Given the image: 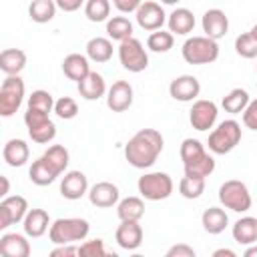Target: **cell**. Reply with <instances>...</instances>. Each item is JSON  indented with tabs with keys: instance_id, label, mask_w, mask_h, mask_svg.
Segmentation results:
<instances>
[{
	"instance_id": "4fadbf2b",
	"label": "cell",
	"mask_w": 257,
	"mask_h": 257,
	"mask_svg": "<svg viewBox=\"0 0 257 257\" xmlns=\"http://www.w3.org/2000/svg\"><path fill=\"white\" fill-rule=\"evenodd\" d=\"M199 92H201V82L193 74H181L173 78L169 84V94L179 102H193L197 100Z\"/></svg>"
},
{
	"instance_id": "816d5d0a",
	"label": "cell",
	"mask_w": 257,
	"mask_h": 257,
	"mask_svg": "<svg viewBox=\"0 0 257 257\" xmlns=\"http://www.w3.org/2000/svg\"><path fill=\"white\" fill-rule=\"evenodd\" d=\"M245 257H257V245L253 243V245H247V249H245V253H243Z\"/></svg>"
},
{
	"instance_id": "4316f807",
	"label": "cell",
	"mask_w": 257,
	"mask_h": 257,
	"mask_svg": "<svg viewBox=\"0 0 257 257\" xmlns=\"http://www.w3.org/2000/svg\"><path fill=\"white\" fill-rule=\"evenodd\" d=\"M58 177H60V175L46 163L44 157H38L36 161H32V165H30V169H28V179H30L34 185H38V187H46V185L54 183Z\"/></svg>"
},
{
	"instance_id": "f6af8a7d",
	"label": "cell",
	"mask_w": 257,
	"mask_h": 257,
	"mask_svg": "<svg viewBox=\"0 0 257 257\" xmlns=\"http://www.w3.org/2000/svg\"><path fill=\"white\" fill-rule=\"evenodd\" d=\"M165 255H167V257H195L197 253H195V249H193L191 245H187V243H179V245L169 247Z\"/></svg>"
},
{
	"instance_id": "d6a6232c",
	"label": "cell",
	"mask_w": 257,
	"mask_h": 257,
	"mask_svg": "<svg viewBox=\"0 0 257 257\" xmlns=\"http://www.w3.org/2000/svg\"><path fill=\"white\" fill-rule=\"evenodd\" d=\"M106 34L110 40L122 42L133 36V22L126 16H112L106 20Z\"/></svg>"
},
{
	"instance_id": "c3c4849f",
	"label": "cell",
	"mask_w": 257,
	"mask_h": 257,
	"mask_svg": "<svg viewBox=\"0 0 257 257\" xmlns=\"http://www.w3.org/2000/svg\"><path fill=\"white\" fill-rule=\"evenodd\" d=\"M56 2V6L60 8V10H64V12H76L86 0H54Z\"/></svg>"
},
{
	"instance_id": "7a4b0ae2",
	"label": "cell",
	"mask_w": 257,
	"mask_h": 257,
	"mask_svg": "<svg viewBox=\"0 0 257 257\" xmlns=\"http://www.w3.org/2000/svg\"><path fill=\"white\" fill-rule=\"evenodd\" d=\"M88 233H90V225L86 219H80V217H60V219L52 221V225L48 229L50 243H54V245L84 241L88 237Z\"/></svg>"
},
{
	"instance_id": "5b68a950",
	"label": "cell",
	"mask_w": 257,
	"mask_h": 257,
	"mask_svg": "<svg viewBox=\"0 0 257 257\" xmlns=\"http://www.w3.org/2000/svg\"><path fill=\"white\" fill-rule=\"evenodd\" d=\"M137 189H139L141 197L147 201H163L173 195L175 183L167 173L153 171V173H145L143 177H139Z\"/></svg>"
},
{
	"instance_id": "3957f363",
	"label": "cell",
	"mask_w": 257,
	"mask_h": 257,
	"mask_svg": "<svg viewBox=\"0 0 257 257\" xmlns=\"http://www.w3.org/2000/svg\"><path fill=\"white\" fill-rule=\"evenodd\" d=\"M187 64H211L219 58V44L209 36H191L181 46Z\"/></svg>"
},
{
	"instance_id": "f546056e",
	"label": "cell",
	"mask_w": 257,
	"mask_h": 257,
	"mask_svg": "<svg viewBox=\"0 0 257 257\" xmlns=\"http://www.w3.org/2000/svg\"><path fill=\"white\" fill-rule=\"evenodd\" d=\"M116 215L120 221H141L145 217V201L141 197H124L116 203Z\"/></svg>"
},
{
	"instance_id": "d6986e66",
	"label": "cell",
	"mask_w": 257,
	"mask_h": 257,
	"mask_svg": "<svg viewBox=\"0 0 257 257\" xmlns=\"http://www.w3.org/2000/svg\"><path fill=\"white\" fill-rule=\"evenodd\" d=\"M76 88H78V94L84 98V100H98L106 94V82L102 78V74L90 70L80 82H76Z\"/></svg>"
},
{
	"instance_id": "d4e9b609",
	"label": "cell",
	"mask_w": 257,
	"mask_h": 257,
	"mask_svg": "<svg viewBox=\"0 0 257 257\" xmlns=\"http://www.w3.org/2000/svg\"><path fill=\"white\" fill-rule=\"evenodd\" d=\"M201 225L209 235H219L229 225V215L221 207H209L201 215Z\"/></svg>"
},
{
	"instance_id": "f35d334b",
	"label": "cell",
	"mask_w": 257,
	"mask_h": 257,
	"mask_svg": "<svg viewBox=\"0 0 257 257\" xmlns=\"http://www.w3.org/2000/svg\"><path fill=\"white\" fill-rule=\"evenodd\" d=\"M235 52L241 58H257V38L251 32H243L235 38Z\"/></svg>"
},
{
	"instance_id": "e0dca14e",
	"label": "cell",
	"mask_w": 257,
	"mask_h": 257,
	"mask_svg": "<svg viewBox=\"0 0 257 257\" xmlns=\"http://www.w3.org/2000/svg\"><path fill=\"white\" fill-rule=\"evenodd\" d=\"M201 26L205 36L219 40L229 32V16L221 8H209L201 18Z\"/></svg>"
},
{
	"instance_id": "4dcf8cb0",
	"label": "cell",
	"mask_w": 257,
	"mask_h": 257,
	"mask_svg": "<svg viewBox=\"0 0 257 257\" xmlns=\"http://www.w3.org/2000/svg\"><path fill=\"white\" fill-rule=\"evenodd\" d=\"M56 2L54 0H32L28 6V16L36 24H46L56 16Z\"/></svg>"
},
{
	"instance_id": "f1b7e54d",
	"label": "cell",
	"mask_w": 257,
	"mask_h": 257,
	"mask_svg": "<svg viewBox=\"0 0 257 257\" xmlns=\"http://www.w3.org/2000/svg\"><path fill=\"white\" fill-rule=\"evenodd\" d=\"M233 239L239 245H253L257 243V219L255 217H241L233 225Z\"/></svg>"
},
{
	"instance_id": "836d02e7",
	"label": "cell",
	"mask_w": 257,
	"mask_h": 257,
	"mask_svg": "<svg viewBox=\"0 0 257 257\" xmlns=\"http://www.w3.org/2000/svg\"><path fill=\"white\" fill-rule=\"evenodd\" d=\"M179 155H181V161H183V167H189L197 161H201L207 151H205V145L199 141V139H185L181 143V149H179Z\"/></svg>"
},
{
	"instance_id": "bcb514c9",
	"label": "cell",
	"mask_w": 257,
	"mask_h": 257,
	"mask_svg": "<svg viewBox=\"0 0 257 257\" xmlns=\"http://www.w3.org/2000/svg\"><path fill=\"white\" fill-rule=\"evenodd\" d=\"M145 0H112L114 8L122 14H128V12H137V8L143 4Z\"/></svg>"
},
{
	"instance_id": "e575fe53",
	"label": "cell",
	"mask_w": 257,
	"mask_h": 257,
	"mask_svg": "<svg viewBox=\"0 0 257 257\" xmlns=\"http://www.w3.org/2000/svg\"><path fill=\"white\" fill-rule=\"evenodd\" d=\"M42 157L46 159V163H48L58 175H62V173L66 171L68 163H70V153H68V149H66L64 145H52V147H48V149L42 153Z\"/></svg>"
},
{
	"instance_id": "1f68e13d",
	"label": "cell",
	"mask_w": 257,
	"mask_h": 257,
	"mask_svg": "<svg viewBox=\"0 0 257 257\" xmlns=\"http://www.w3.org/2000/svg\"><path fill=\"white\" fill-rule=\"evenodd\" d=\"M249 100H251V96H249V92H247L245 88H231V90L223 96L221 106H223L225 112H229V114H241V112L247 108Z\"/></svg>"
},
{
	"instance_id": "f907efd6",
	"label": "cell",
	"mask_w": 257,
	"mask_h": 257,
	"mask_svg": "<svg viewBox=\"0 0 257 257\" xmlns=\"http://www.w3.org/2000/svg\"><path fill=\"white\" fill-rule=\"evenodd\" d=\"M0 181H2V197H8V191H10V183H8V177H0Z\"/></svg>"
},
{
	"instance_id": "484cf974",
	"label": "cell",
	"mask_w": 257,
	"mask_h": 257,
	"mask_svg": "<svg viewBox=\"0 0 257 257\" xmlns=\"http://www.w3.org/2000/svg\"><path fill=\"white\" fill-rule=\"evenodd\" d=\"M26 66V52L20 48H4L0 52V70L10 76V74H20Z\"/></svg>"
},
{
	"instance_id": "ba28073f",
	"label": "cell",
	"mask_w": 257,
	"mask_h": 257,
	"mask_svg": "<svg viewBox=\"0 0 257 257\" xmlns=\"http://www.w3.org/2000/svg\"><path fill=\"white\" fill-rule=\"evenodd\" d=\"M24 124L28 128V135L34 143L38 145H46L50 141H54L56 137V124L50 120L48 112L36 110V108H28L24 112Z\"/></svg>"
},
{
	"instance_id": "681fc988",
	"label": "cell",
	"mask_w": 257,
	"mask_h": 257,
	"mask_svg": "<svg viewBox=\"0 0 257 257\" xmlns=\"http://www.w3.org/2000/svg\"><path fill=\"white\" fill-rule=\"evenodd\" d=\"M213 257H237V253L233 251V249H217V251H213Z\"/></svg>"
},
{
	"instance_id": "8fae6325",
	"label": "cell",
	"mask_w": 257,
	"mask_h": 257,
	"mask_svg": "<svg viewBox=\"0 0 257 257\" xmlns=\"http://www.w3.org/2000/svg\"><path fill=\"white\" fill-rule=\"evenodd\" d=\"M217 114H219V108L213 100H207V98H199L193 102L191 110H189V122L195 131H209L215 126L217 122Z\"/></svg>"
},
{
	"instance_id": "44dd1931",
	"label": "cell",
	"mask_w": 257,
	"mask_h": 257,
	"mask_svg": "<svg viewBox=\"0 0 257 257\" xmlns=\"http://www.w3.org/2000/svg\"><path fill=\"white\" fill-rule=\"evenodd\" d=\"M50 217H48V213L44 211V209H30L28 213H26V217H24V221H22V229H24V233L28 235V237H32V239H38V237H42L48 229H50Z\"/></svg>"
},
{
	"instance_id": "9a60e30c",
	"label": "cell",
	"mask_w": 257,
	"mask_h": 257,
	"mask_svg": "<svg viewBox=\"0 0 257 257\" xmlns=\"http://www.w3.org/2000/svg\"><path fill=\"white\" fill-rule=\"evenodd\" d=\"M60 195L68 201H78L88 195V179L82 171H68L60 181Z\"/></svg>"
},
{
	"instance_id": "7c38bea8",
	"label": "cell",
	"mask_w": 257,
	"mask_h": 257,
	"mask_svg": "<svg viewBox=\"0 0 257 257\" xmlns=\"http://www.w3.org/2000/svg\"><path fill=\"white\" fill-rule=\"evenodd\" d=\"M167 16L163 6L159 2H153V0H145L137 12H135V18H137V24L147 30V32H155V30H161L163 24H167Z\"/></svg>"
},
{
	"instance_id": "ffe728a7",
	"label": "cell",
	"mask_w": 257,
	"mask_h": 257,
	"mask_svg": "<svg viewBox=\"0 0 257 257\" xmlns=\"http://www.w3.org/2000/svg\"><path fill=\"white\" fill-rule=\"evenodd\" d=\"M28 235L20 233H4L0 237V253L4 257H28L30 255V243L26 239Z\"/></svg>"
},
{
	"instance_id": "603a6c76",
	"label": "cell",
	"mask_w": 257,
	"mask_h": 257,
	"mask_svg": "<svg viewBox=\"0 0 257 257\" xmlns=\"http://www.w3.org/2000/svg\"><path fill=\"white\" fill-rule=\"evenodd\" d=\"M167 26L177 36H187L195 28V14L189 8H175L167 16Z\"/></svg>"
},
{
	"instance_id": "b9f144b4",
	"label": "cell",
	"mask_w": 257,
	"mask_h": 257,
	"mask_svg": "<svg viewBox=\"0 0 257 257\" xmlns=\"http://www.w3.org/2000/svg\"><path fill=\"white\" fill-rule=\"evenodd\" d=\"M54 112H56L58 118L70 120V118H74V116L78 114V104H76V100L70 98V96H60V98L54 102Z\"/></svg>"
},
{
	"instance_id": "d590c367",
	"label": "cell",
	"mask_w": 257,
	"mask_h": 257,
	"mask_svg": "<svg viewBox=\"0 0 257 257\" xmlns=\"http://www.w3.org/2000/svg\"><path fill=\"white\" fill-rule=\"evenodd\" d=\"M175 44V34L171 30H155L147 38V48L153 52H169Z\"/></svg>"
},
{
	"instance_id": "ac0fdd59",
	"label": "cell",
	"mask_w": 257,
	"mask_h": 257,
	"mask_svg": "<svg viewBox=\"0 0 257 257\" xmlns=\"http://www.w3.org/2000/svg\"><path fill=\"white\" fill-rule=\"evenodd\" d=\"M143 227L139 221H120V225L114 231V239L118 243V247L126 249V251H135L141 247L143 243Z\"/></svg>"
},
{
	"instance_id": "52a82bcc",
	"label": "cell",
	"mask_w": 257,
	"mask_h": 257,
	"mask_svg": "<svg viewBox=\"0 0 257 257\" xmlns=\"http://www.w3.org/2000/svg\"><path fill=\"white\" fill-rule=\"evenodd\" d=\"M24 92H26V86H24V80L20 78V74L6 76L0 86V116H4V118L12 116L22 106Z\"/></svg>"
},
{
	"instance_id": "277c9868",
	"label": "cell",
	"mask_w": 257,
	"mask_h": 257,
	"mask_svg": "<svg viewBox=\"0 0 257 257\" xmlns=\"http://www.w3.org/2000/svg\"><path fill=\"white\" fill-rule=\"evenodd\" d=\"M241 124L235 118H227L219 122L211 133H209V151L215 155H227L231 153L239 143H241Z\"/></svg>"
},
{
	"instance_id": "ee69618b",
	"label": "cell",
	"mask_w": 257,
	"mask_h": 257,
	"mask_svg": "<svg viewBox=\"0 0 257 257\" xmlns=\"http://www.w3.org/2000/svg\"><path fill=\"white\" fill-rule=\"evenodd\" d=\"M241 118H243V124L251 131H257V98L249 100L247 108L241 112Z\"/></svg>"
},
{
	"instance_id": "9c48e42d",
	"label": "cell",
	"mask_w": 257,
	"mask_h": 257,
	"mask_svg": "<svg viewBox=\"0 0 257 257\" xmlns=\"http://www.w3.org/2000/svg\"><path fill=\"white\" fill-rule=\"evenodd\" d=\"M118 60H120L122 68L128 72H143L149 66V54H147L143 42L137 40L135 36H131L118 44Z\"/></svg>"
},
{
	"instance_id": "db71d44e",
	"label": "cell",
	"mask_w": 257,
	"mask_h": 257,
	"mask_svg": "<svg viewBox=\"0 0 257 257\" xmlns=\"http://www.w3.org/2000/svg\"><path fill=\"white\" fill-rule=\"evenodd\" d=\"M249 32H251V34H253V36H255V38H257V24H253V26H251V30H249Z\"/></svg>"
},
{
	"instance_id": "ab89813d",
	"label": "cell",
	"mask_w": 257,
	"mask_h": 257,
	"mask_svg": "<svg viewBox=\"0 0 257 257\" xmlns=\"http://www.w3.org/2000/svg\"><path fill=\"white\" fill-rule=\"evenodd\" d=\"M54 98H52V94L48 92V90H42V88H38V90H32V94L28 96V108H36V110H42V112H52L54 110Z\"/></svg>"
},
{
	"instance_id": "f5cc1de1",
	"label": "cell",
	"mask_w": 257,
	"mask_h": 257,
	"mask_svg": "<svg viewBox=\"0 0 257 257\" xmlns=\"http://www.w3.org/2000/svg\"><path fill=\"white\" fill-rule=\"evenodd\" d=\"M177 2H181V0H161V4H167V6H175Z\"/></svg>"
},
{
	"instance_id": "8992f818",
	"label": "cell",
	"mask_w": 257,
	"mask_h": 257,
	"mask_svg": "<svg viewBox=\"0 0 257 257\" xmlns=\"http://www.w3.org/2000/svg\"><path fill=\"white\" fill-rule=\"evenodd\" d=\"M219 203L229 211L247 213L253 205V199H251V193L243 181L229 179L219 187Z\"/></svg>"
},
{
	"instance_id": "6da1fadb",
	"label": "cell",
	"mask_w": 257,
	"mask_h": 257,
	"mask_svg": "<svg viewBox=\"0 0 257 257\" xmlns=\"http://www.w3.org/2000/svg\"><path fill=\"white\" fill-rule=\"evenodd\" d=\"M165 147V139L157 128L137 131L124 145V159L135 169H149L157 163Z\"/></svg>"
},
{
	"instance_id": "5bb4252c",
	"label": "cell",
	"mask_w": 257,
	"mask_h": 257,
	"mask_svg": "<svg viewBox=\"0 0 257 257\" xmlns=\"http://www.w3.org/2000/svg\"><path fill=\"white\" fill-rule=\"evenodd\" d=\"M133 98H135V92H133L131 82H126V80H116L106 90V106L112 112H124V110H128L133 106Z\"/></svg>"
},
{
	"instance_id": "60d3db41",
	"label": "cell",
	"mask_w": 257,
	"mask_h": 257,
	"mask_svg": "<svg viewBox=\"0 0 257 257\" xmlns=\"http://www.w3.org/2000/svg\"><path fill=\"white\" fill-rule=\"evenodd\" d=\"M213 171H215V159H213L209 153H207L201 161H197V163L185 167V175H191V177H203V179H207Z\"/></svg>"
},
{
	"instance_id": "30bf717a",
	"label": "cell",
	"mask_w": 257,
	"mask_h": 257,
	"mask_svg": "<svg viewBox=\"0 0 257 257\" xmlns=\"http://www.w3.org/2000/svg\"><path fill=\"white\" fill-rule=\"evenodd\" d=\"M30 211L28 201L22 195H8L0 201V229H8L10 225H16L24 221L26 213Z\"/></svg>"
},
{
	"instance_id": "74e56055",
	"label": "cell",
	"mask_w": 257,
	"mask_h": 257,
	"mask_svg": "<svg viewBox=\"0 0 257 257\" xmlns=\"http://www.w3.org/2000/svg\"><path fill=\"white\" fill-rule=\"evenodd\" d=\"M179 193L185 199H199L205 193V179L203 177H191L185 175L179 181Z\"/></svg>"
},
{
	"instance_id": "cb8c5ba5",
	"label": "cell",
	"mask_w": 257,
	"mask_h": 257,
	"mask_svg": "<svg viewBox=\"0 0 257 257\" xmlns=\"http://www.w3.org/2000/svg\"><path fill=\"white\" fill-rule=\"evenodd\" d=\"M2 157H4L6 165H10V167H24L30 159V149H28L26 141L10 139V141H6L4 149H2Z\"/></svg>"
},
{
	"instance_id": "8d00e7d4",
	"label": "cell",
	"mask_w": 257,
	"mask_h": 257,
	"mask_svg": "<svg viewBox=\"0 0 257 257\" xmlns=\"http://www.w3.org/2000/svg\"><path fill=\"white\" fill-rule=\"evenodd\" d=\"M84 16L90 22H104L110 18V0H86Z\"/></svg>"
},
{
	"instance_id": "83f0119b",
	"label": "cell",
	"mask_w": 257,
	"mask_h": 257,
	"mask_svg": "<svg viewBox=\"0 0 257 257\" xmlns=\"http://www.w3.org/2000/svg\"><path fill=\"white\" fill-rule=\"evenodd\" d=\"M112 40L104 36H94L86 42V56L96 64L108 62L112 58Z\"/></svg>"
},
{
	"instance_id": "2e32d148",
	"label": "cell",
	"mask_w": 257,
	"mask_h": 257,
	"mask_svg": "<svg viewBox=\"0 0 257 257\" xmlns=\"http://www.w3.org/2000/svg\"><path fill=\"white\" fill-rule=\"evenodd\" d=\"M88 201L98 209H108V207H114L120 201V191L114 183L100 181V183H94L88 189Z\"/></svg>"
},
{
	"instance_id": "7dc6e473",
	"label": "cell",
	"mask_w": 257,
	"mask_h": 257,
	"mask_svg": "<svg viewBox=\"0 0 257 257\" xmlns=\"http://www.w3.org/2000/svg\"><path fill=\"white\" fill-rule=\"evenodd\" d=\"M72 255H78V247H74L72 243L56 245V247L50 251V257H72Z\"/></svg>"
},
{
	"instance_id": "7bdbcfd3",
	"label": "cell",
	"mask_w": 257,
	"mask_h": 257,
	"mask_svg": "<svg viewBox=\"0 0 257 257\" xmlns=\"http://www.w3.org/2000/svg\"><path fill=\"white\" fill-rule=\"evenodd\" d=\"M78 255H82V257H102V255H106L104 241H102V239H88V241H82V243L78 245Z\"/></svg>"
},
{
	"instance_id": "7402d4cb",
	"label": "cell",
	"mask_w": 257,
	"mask_h": 257,
	"mask_svg": "<svg viewBox=\"0 0 257 257\" xmlns=\"http://www.w3.org/2000/svg\"><path fill=\"white\" fill-rule=\"evenodd\" d=\"M90 58L86 54H78V52H72L68 56H64L62 60V72L68 80H74V82H80L88 72H90Z\"/></svg>"
},
{
	"instance_id": "11a10c76",
	"label": "cell",
	"mask_w": 257,
	"mask_h": 257,
	"mask_svg": "<svg viewBox=\"0 0 257 257\" xmlns=\"http://www.w3.org/2000/svg\"><path fill=\"white\" fill-rule=\"evenodd\" d=\"M255 72H257V66H255ZM255 82H257V80H255Z\"/></svg>"
}]
</instances>
